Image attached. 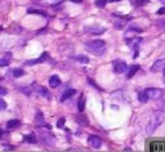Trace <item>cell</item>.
<instances>
[{
	"label": "cell",
	"instance_id": "cell-1",
	"mask_svg": "<svg viewBox=\"0 0 165 152\" xmlns=\"http://www.w3.org/2000/svg\"><path fill=\"white\" fill-rule=\"evenodd\" d=\"M164 120H165V114H164V112L163 111H156L155 114L152 115V117H151L148 125H147V133L152 134L154 130H156L160 125L164 123Z\"/></svg>",
	"mask_w": 165,
	"mask_h": 152
},
{
	"label": "cell",
	"instance_id": "cell-2",
	"mask_svg": "<svg viewBox=\"0 0 165 152\" xmlns=\"http://www.w3.org/2000/svg\"><path fill=\"white\" fill-rule=\"evenodd\" d=\"M105 41L103 40H93L86 43V49L95 54H102L105 52Z\"/></svg>",
	"mask_w": 165,
	"mask_h": 152
},
{
	"label": "cell",
	"instance_id": "cell-3",
	"mask_svg": "<svg viewBox=\"0 0 165 152\" xmlns=\"http://www.w3.org/2000/svg\"><path fill=\"white\" fill-rule=\"evenodd\" d=\"M146 93L148 95V98H152V99H158L161 97V94H163L161 89H158V88H150L146 90Z\"/></svg>",
	"mask_w": 165,
	"mask_h": 152
},
{
	"label": "cell",
	"instance_id": "cell-4",
	"mask_svg": "<svg viewBox=\"0 0 165 152\" xmlns=\"http://www.w3.org/2000/svg\"><path fill=\"white\" fill-rule=\"evenodd\" d=\"M141 43H142V37H140V36L127 39V44L129 45V48H132V49H138V45H140Z\"/></svg>",
	"mask_w": 165,
	"mask_h": 152
},
{
	"label": "cell",
	"instance_id": "cell-5",
	"mask_svg": "<svg viewBox=\"0 0 165 152\" xmlns=\"http://www.w3.org/2000/svg\"><path fill=\"white\" fill-rule=\"evenodd\" d=\"M164 67H165V59H158L156 62H154L152 67H151V71H152V72H159V71L164 70Z\"/></svg>",
	"mask_w": 165,
	"mask_h": 152
},
{
	"label": "cell",
	"instance_id": "cell-6",
	"mask_svg": "<svg viewBox=\"0 0 165 152\" xmlns=\"http://www.w3.org/2000/svg\"><path fill=\"white\" fill-rule=\"evenodd\" d=\"M89 145L93 147V148H99L102 145V139L98 136H90L89 137Z\"/></svg>",
	"mask_w": 165,
	"mask_h": 152
},
{
	"label": "cell",
	"instance_id": "cell-7",
	"mask_svg": "<svg viewBox=\"0 0 165 152\" xmlns=\"http://www.w3.org/2000/svg\"><path fill=\"white\" fill-rule=\"evenodd\" d=\"M127 68H128V66L125 62H115L114 63V71L118 73H123Z\"/></svg>",
	"mask_w": 165,
	"mask_h": 152
},
{
	"label": "cell",
	"instance_id": "cell-8",
	"mask_svg": "<svg viewBox=\"0 0 165 152\" xmlns=\"http://www.w3.org/2000/svg\"><path fill=\"white\" fill-rule=\"evenodd\" d=\"M12 59V53H5L3 54V58H0V67H5L9 64Z\"/></svg>",
	"mask_w": 165,
	"mask_h": 152
},
{
	"label": "cell",
	"instance_id": "cell-9",
	"mask_svg": "<svg viewBox=\"0 0 165 152\" xmlns=\"http://www.w3.org/2000/svg\"><path fill=\"white\" fill-rule=\"evenodd\" d=\"M61 85V79L57 76V75H53L50 76L49 79V86H52V88H57V86Z\"/></svg>",
	"mask_w": 165,
	"mask_h": 152
},
{
	"label": "cell",
	"instance_id": "cell-10",
	"mask_svg": "<svg viewBox=\"0 0 165 152\" xmlns=\"http://www.w3.org/2000/svg\"><path fill=\"white\" fill-rule=\"evenodd\" d=\"M48 58V53H43L41 57H39L38 59H32V61H27L25 64H36V63H41Z\"/></svg>",
	"mask_w": 165,
	"mask_h": 152
},
{
	"label": "cell",
	"instance_id": "cell-11",
	"mask_svg": "<svg viewBox=\"0 0 165 152\" xmlns=\"http://www.w3.org/2000/svg\"><path fill=\"white\" fill-rule=\"evenodd\" d=\"M85 101H86L85 95L81 94L80 98H79V101H77V110H79V112H82V111L85 110Z\"/></svg>",
	"mask_w": 165,
	"mask_h": 152
},
{
	"label": "cell",
	"instance_id": "cell-12",
	"mask_svg": "<svg viewBox=\"0 0 165 152\" xmlns=\"http://www.w3.org/2000/svg\"><path fill=\"white\" fill-rule=\"evenodd\" d=\"M76 93V90L75 89H67L66 92H64L62 95H61V102H63V101H66V99H68L70 97H72L74 94Z\"/></svg>",
	"mask_w": 165,
	"mask_h": 152
},
{
	"label": "cell",
	"instance_id": "cell-13",
	"mask_svg": "<svg viewBox=\"0 0 165 152\" xmlns=\"http://www.w3.org/2000/svg\"><path fill=\"white\" fill-rule=\"evenodd\" d=\"M85 30L86 31H89V32H93V34H101V32L106 31L105 27H89V26H86Z\"/></svg>",
	"mask_w": 165,
	"mask_h": 152
},
{
	"label": "cell",
	"instance_id": "cell-14",
	"mask_svg": "<svg viewBox=\"0 0 165 152\" xmlns=\"http://www.w3.org/2000/svg\"><path fill=\"white\" fill-rule=\"evenodd\" d=\"M20 125H21V121L14 119V120H9V121H8V123H7V128L8 129H14V128H18Z\"/></svg>",
	"mask_w": 165,
	"mask_h": 152
},
{
	"label": "cell",
	"instance_id": "cell-15",
	"mask_svg": "<svg viewBox=\"0 0 165 152\" xmlns=\"http://www.w3.org/2000/svg\"><path fill=\"white\" fill-rule=\"evenodd\" d=\"M138 70H140V66L138 64H134V66H132L129 68V71H128V75H127V77L128 79H130V77H133L136 73L138 72Z\"/></svg>",
	"mask_w": 165,
	"mask_h": 152
},
{
	"label": "cell",
	"instance_id": "cell-16",
	"mask_svg": "<svg viewBox=\"0 0 165 152\" xmlns=\"http://www.w3.org/2000/svg\"><path fill=\"white\" fill-rule=\"evenodd\" d=\"M148 99L150 98H148V95H147L146 90H145V92H140V93H138V101H140L141 103H146Z\"/></svg>",
	"mask_w": 165,
	"mask_h": 152
},
{
	"label": "cell",
	"instance_id": "cell-17",
	"mask_svg": "<svg viewBox=\"0 0 165 152\" xmlns=\"http://www.w3.org/2000/svg\"><path fill=\"white\" fill-rule=\"evenodd\" d=\"M36 92L39 93V94H41V95H44V97H46V98H50V95H49V92L44 88V86H38L36 88Z\"/></svg>",
	"mask_w": 165,
	"mask_h": 152
},
{
	"label": "cell",
	"instance_id": "cell-18",
	"mask_svg": "<svg viewBox=\"0 0 165 152\" xmlns=\"http://www.w3.org/2000/svg\"><path fill=\"white\" fill-rule=\"evenodd\" d=\"M25 141L28 142V143H32V145H35V143H38V138L34 136V134H28V136H25Z\"/></svg>",
	"mask_w": 165,
	"mask_h": 152
},
{
	"label": "cell",
	"instance_id": "cell-19",
	"mask_svg": "<svg viewBox=\"0 0 165 152\" xmlns=\"http://www.w3.org/2000/svg\"><path fill=\"white\" fill-rule=\"evenodd\" d=\"M25 75V71L22 68H16V70H13V76L14 77H21Z\"/></svg>",
	"mask_w": 165,
	"mask_h": 152
},
{
	"label": "cell",
	"instance_id": "cell-20",
	"mask_svg": "<svg viewBox=\"0 0 165 152\" xmlns=\"http://www.w3.org/2000/svg\"><path fill=\"white\" fill-rule=\"evenodd\" d=\"M35 121H36V124H38V125L44 124V117H43V114H38V115H36Z\"/></svg>",
	"mask_w": 165,
	"mask_h": 152
},
{
	"label": "cell",
	"instance_id": "cell-21",
	"mask_svg": "<svg viewBox=\"0 0 165 152\" xmlns=\"http://www.w3.org/2000/svg\"><path fill=\"white\" fill-rule=\"evenodd\" d=\"M107 0H95V5H97L98 8H103L106 5Z\"/></svg>",
	"mask_w": 165,
	"mask_h": 152
},
{
	"label": "cell",
	"instance_id": "cell-22",
	"mask_svg": "<svg viewBox=\"0 0 165 152\" xmlns=\"http://www.w3.org/2000/svg\"><path fill=\"white\" fill-rule=\"evenodd\" d=\"M64 123H66V119H64V117H61V119L57 121V128L62 129V128L64 127Z\"/></svg>",
	"mask_w": 165,
	"mask_h": 152
},
{
	"label": "cell",
	"instance_id": "cell-23",
	"mask_svg": "<svg viewBox=\"0 0 165 152\" xmlns=\"http://www.w3.org/2000/svg\"><path fill=\"white\" fill-rule=\"evenodd\" d=\"M76 59L79 61V62H81V63H88L89 62V59L86 58V57H84V55H77Z\"/></svg>",
	"mask_w": 165,
	"mask_h": 152
},
{
	"label": "cell",
	"instance_id": "cell-24",
	"mask_svg": "<svg viewBox=\"0 0 165 152\" xmlns=\"http://www.w3.org/2000/svg\"><path fill=\"white\" fill-rule=\"evenodd\" d=\"M28 13H30V14H31V13H35V14H40V16H43V17L46 16V13L43 12V10H34V9H30Z\"/></svg>",
	"mask_w": 165,
	"mask_h": 152
},
{
	"label": "cell",
	"instance_id": "cell-25",
	"mask_svg": "<svg viewBox=\"0 0 165 152\" xmlns=\"http://www.w3.org/2000/svg\"><path fill=\"white\" fill-rule=\"evenodd\" d=\"M124 26H125V22H124V21H118V22L115 23V28L120 30V28H124Z\"/></svg>",
	"mask_w": 165,
	"mask_h": 152
},
{
	"label": "cell",
	"instance_id": "cell-26",
	"mask_svg": "<svg viewBox=\"0 0 165 152\" xmlns=\"http://www.w3.org/2000/svg\"><path fill=\"white\" fill-rule=\"evenodd\" d=\"M5 108H7V103H5V101L0 98V111H2V110H5Z\"/></svg>",
	"mask_w": 165,
	"mask_h": 152
},
{
	"label": "cell",
	"instance_id": "cell-27",
	"mask_svg": "<svg viewBox=\"0 0 165 152\" xmlns=\"http://www.w3.org/2000/svg\"><path fill=\"white\" fill-rule=\"evenodd\" d=\"M147 1H148V0H134V3H136L137 5H143V4Z\"/></svg>",
	"mask_w": 165,
	"mask_h": 152
},
{
	"label": "cell",
	"instance_id": "cell-28",
	"mask_svg": "<svg viewBox=\"0 0 165 152\" xmlns=\"http://www.w3.org/2000/svg\"><path fill=\"white\" fill-rule=\"evenodd\" d=\"M7 93H8V90L5 88H3V86H0V97H2V95H5Z\"/></svg>",
	"mask_w": 165,
	"mask_h": 152
},
{
	"label": "cell",
	"instance_id": "cell-29",
	"mask_svg": "<svg viewBox=\"0 0 165 152\" xmlns=\"http://www.w3.org/2000/svg\"><path fill=\"white\" fill-rule=\"evenodd\" d=\"M158 14H160V16H163V14H165V7H163V8H160V9L158 10Z\"/></svg>",
	"mask_w": 165,
	"mask_h": 152
},
{
	"label": "cell",
	"instance_id": "cell-30",
	"mask_svg": "<svg viewBox=\"0 0 165 152\" xmlns=\"http://www.w3.org/2000/svg\"><path fill=\"white\" fill-rule=\"evenodd\" d=\"M4 150H7V151H10V150H13V146H9V145H4Z\"/></svg>",
	"mask_w": 165,
	"mask_h": 152
},
{
	"label": "cell",
	"instance_id": "cell-31",
	"mask_svg": "<svg viewBox=\"0 0 165 152\" xmlns=\"http://www.w3.org/2000/svg\"><path fill=\"white\" fill-rule=\"evenodd\" d=\"M159 23H161V25H163V26H161V27H163V28H165V19H164V21H160V22H159Z\"/></svg>",
	"mask_w": 165,
	"mask_h": 152
},
{
	"label": "cell",
	"instance_id": "cell-32",
	"mask_svg": "<svg viewBox=\"0 0 165 152\" xmlns=\"http://www.w3.org/2000/svg\"><path fill=\"white\" fill-rule=\"evenodd\" d=\"M71 1H74V3H81L82 0H71Z\"/></svg>",
	"mask_w": 165,
	"mask_h": 152
},
{
	"label": "cell",
	"instance_id": "cell-33",
	"mask_svg": "<svg viewBox=\"0 0 165 152\" xmlns=\"http://www.w3.org/2000/svg\"><path fill=\"white\" fill-rule=\"evenodd\" d=\"M161 1V4H164V7H165V0H160Z\"/></svg>",
	"mask_w": 165,
	"mask_h": 152
},
{
	"label": "cell",
	"instance_id": "cell-34",
	"mask_svg": "<svg viewBox=\"0 0 165 152\" xmlns=\"http://www.w3.org/2000/svg\"><path fill=\"white\" fill-rule=\"evenodd\" d=\"M0 31H3V27H2V26H0Z\"/></svg>",
	"mask_w": 165,
	"mask_h": 152
},
{
	"label": "cell",
	"instance_id": "cell-35",
	"mask_svg": "<svg viewBox=\"0 0 165 152\" xmlns=\"http://www.w3.org/2000/svg\"><path fill=\"white\" fill-rule=\"evenodd\" d=\"M3 136V132H0V137H2Z\"/></svg>",
	"mask_w": 165,
	"mask_h": 152
},
{
	"label": "cell",
	"instance_id": "cell-36",
	"mask_svg": "<svg viewBox=\"0 0 165 152\" xmlns=\"http://www.w3.org/2000/svg\"><path fill=\"white\" fill-rule=\"evenodd\" d=\"M164 76H165V67H164Z\"/></svg>",
	"mask_w": 165,
	"mask_h": 152
},
{
	"label": "cell",
	"instance_id": "cell-37",
	"mask_svg": "<svg viewBox=\"0 0 165 152\" xmlns=\"http://www.w3.org/2000/svg\"><path fill=\"white\" fill-rule=\"evenodd\" d=\"M112 1H119V0H112Z\"/></svg>",
	"mask_w": 165,
	"mask_h": 152
}]
</instances>
